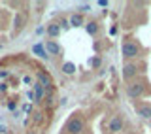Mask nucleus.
Returning <instances> with one entry per match:
<instances>
[{"label": "nucleus", "mask_w": 151, "mask_h": 134, "mask_svg": "<svg viewBox=\"0 0 151 134\" xmlns=\"http://www.w3.org/2000/svg\"><path fill=\"white\" fill-rule=\"evenodd\" d=\"M40 85L44 89H49L51 87V79H49V76H47V74H40Z\"/></svg>", "instance_id": "obj_8"}, {"label": "nucleus", "mask_w": 151, "mask_h": 134, "mask_svg": "<svg viewBox=\"0 0 151 134\" xmlns=\"http://www.w3.org/2000/svg\"><path fill=\"white\" fill-rule=\"evenodd\" d=\"M81 23H83V19H81L79 13H74V15L70 17V25H72V27H79Z\"/></svg>", "instance_id": "obj_10"}, {"label": "nucleus", "mask_w": 151, "mask_h": 134, "mask_svg": "<svg viewBox=\"0 0 151 134\" xmlns=\"http://www.w3.org/2000/svg\"><path fill=\"white\" fill-rule=\"evenodd\" d=\"M63 70H64V74L70 76V74H74V72H76V66H74L72 63H66V64L63 66Z\"/></svg>", "instance_id": "obj_12"}, {"label": "nucleus", "mask_w": 151, "mask_h": 134, "mask_svg": "<svg viewBox=\"0 0 151 134\" xmlns=\"http://www.w3.org/2000/svg\"><path fill=\"white\" fill-rule=\"evenodd\" d=\"M81 12H89V6H87V4H81Z\"/></svg>", "instance_id": "obj_15"}, {"label": "nucleus", "mask_w": 151, "mask_h": 134, "mask_svg": "<svg viewBox=\"0 0 151 134\" xmlns=\"http://www.w3.org/2000/svg\"><path fill=\"white\" fill-rule=\"evenodd\" d=\"M34 89H36V100L42 98V93H44V87H42L40 83H34Z\"/></svg>", "instance_id": "obj_13"}, {"label": "nucleus", "mask_w": 151, "mask_h": 134, "mask_svg": "<svg viewBox=\"0 0 151 134\" xmlns=\"http://www.w3.org/2000/svg\"><path fill=\"white\" fill-rule=\"evenodd\" d=\"M66 130H68L70 134H79L83 130V121L79 117H74V119H70L68 123H66Z\"/></svg>", "instance_id": "obj_1"}, {"label": "nucleus", "mask_w": 151, "mask_h": 134, "mask_svg": "<svg viewBox=\"0 0 151 134\" xmlns=\"http://www.w3.org/2000/svg\"><path fill=\"white\" fill-rule=\"evenodd\" d=\"M87 30H89V32H91V34H93V32H96V27H94V23H91V25H89V27H87Z\"/></svg>", "instance_id": "obj_14"}, {"label": "nucleus", "mask_w": 151, "mask_h": 134, "mask_svg": "<svg viewBox=\"0 0 151 134\" xmlns=\"http://www.w3.org/2000/svg\"><path fill=\"white\" fill-rule=\"evenodd\" d=\"M45 49H47V53H51V55L60 53V45L55 44V42H47V44H45Z\"/></svg>", "instance_id": "obj_6"}, {"label": "nucleus", "mask_w": 151, "mask_h": 134, "mask_svg": "<svg viewBox=\"0 0 151 134\" xmlns=\"http://www.w3.org/2000/svg\"><path fill=\"white\" fill-rule=\"evenodd\" d=\"M136 76V66L134 64H127L125 68H123V78L125 79H130V78H134Z\"/></svg>", "instance_id": "obj_5"}, {"label": "nucleus", "mask_w": 151, "mask_h": 134, "mask_svg": "<svg viewBox=\"0 0 151 134\" xmlns=\"http://www.w3.org/2000/svg\"><path fill=\"white\" fill-rule=\"evenodd\" d=\"M32 51H34L38 57H47V53H45V49H44L42 44H34V45H32Z\"/></svg>", "instance_id": "obj_9"}, {"label": "nucleus", "mask_w": 151, "mask_h": 134, "mask_svg": "<svg viewBox=\"0 0 151 134\" xmlns=\"http://www.w3.org/2000/svg\"><path fill=\"white\" fill-rule=\"evenodd\" d=\"M138 113H140L142 117L149 119V117H151V106H147V104H144V106H138Z\"/></svg>", "instance_id": "obj_7"}, {"label": "nucleus", "mask_w": 151, "mask_h": 134, "mask_svg": "<svg viewBox=\"0 0 151 134\" xmlns=\"http://www.w3.org/2000/svg\"><path fill=\"white\" fill-rule=\"evenodd\" d=\"M121 51H123V55L125 57H129V59H132V57H136L140 53V49H138V45L134 44V42H125L121 47Z\"/></svg>", "instance_id": "obj_2"}, {"label": "nucleus", "mask_w": 151, "mask_h": 134, "mask_svg": "<svg viewBox=\"0 0 151 134\" xmlns=\"http://www.w3.org/2000/svg\"><path fill=\"white\" fill-rule=\"evenodd\" d=\"M59 32H60L59 25H49V27H47V34H49V36H57Z\"/></svg>", "instance_id": "obj_11"}, {"label": "nucleus", "mask_w": 151, "mask_h": 134, "mask_svg": "<svg viewBox=\"0 0 151 134\" xmlns=\"http://www.w3.org/2000/svg\"><path fill=\"white\" fill-rule=\"evenodd\" d=\"M142 91H144V85H142V83H130L129 87H127V93H129L132 98L140 97V94H142Z\"/></svg>", "instance_id": "obj_4"}, {"label": "nucleus", "mask_w": 151, "mask_h": 134, "mask_svg": "<svg viewBox=\"0 0 151 134\" xmlns=\"http://www.w3.org/2000/svg\"><path fill=\"white\" fill-rule=\"evenodd\" d=\"M108 130H110V132H119V130H123L121 117H111L110 123H108Z\"/></svg>", "instance_id": "obj_3"}]
</instances>
